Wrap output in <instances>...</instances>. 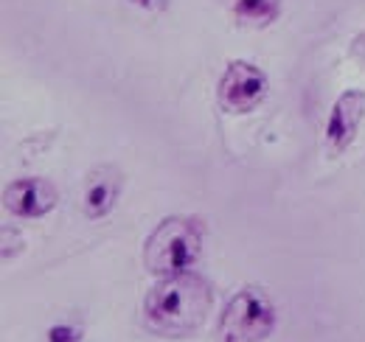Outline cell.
Wrapping results in <instances>:
<instances>
[{"mask_svg": "<svg viewBox=\"0 0 365 342\" xmlns=\"http://www.w3.org/2000/svg\"><path fill=\"white\" fill-rule=\"evenodd\" d=\"M214 306V289L211 284L185 269L178 275H166L160 278L143 300V323L149 331L160 334V337H172L182 340L197 334Z\"/></svg>", "mask_w": 365, "mask_h": 342, "instance_id": "1", "label": "cell"}, {"mask_svg": "<svg viewBox=\"0 0 365 342\" xmlns=\"http://www.w3.org/2000/svg\"><path fill=\"white\" fill-rule=\"evenodd\" d=\"M202 236L200 216H166L143 244V266L163 278L191 269L202 253Z\"/></svg>", "mask_w": 365, "mask_h": 342, "instance_id": "2", "label": "cell"}, {"mask_svg": "<svg viewBox=\"0 0 365 342\" xmlns=\"http://www.w3.org/2000/svg\"><path fill=\"white\" fill-rule=\"evenodd\" d=\"M275 331V306L262 286H242L220 317V342H264Z\"/></svg>", "mask_w": 365, "mask_h": 342, "instance_id": "3", "label": "cell"}, {"mask_svg": "<svg viewBox=\"0 0 365 342\" xmlns=\"http://www.w3.org/2000/svg\"><path fill=\"white\" fill-rule=\"evenodd\" d=\"M217 95H220L222 110H228L233 115H247L264 101L267 76L262 73V68H256L247 59H230L220 79Z\"/></svg>", "mask_w": 365, "mask_h": 342, "instance_id": "4", "label": "cell"}, {"mask_svg": "<svg viewBox=\"0 0 365 342\" xmlns=\"http://www.w3.org/2000/svg\"><path fill=\"white\" fill-rule=\"evenodd\" d=\"M365 118V93L363 90H343L329 113V124H326V149L331 157L343 155L354 138L357 129Z\"/></svg>", "mask_w": 365, "mask_h": 342, "instance_id": "5", "label": "cell"}, {"mask_svg": "<svg viewBox=\"0 0 365 342\" xmlns=\"http://www.w3.org/2000/svg\"><path fill=\"white\" fill-rule=\"evenodd\" d=\"M59 202V191L53 182H48L43 177H23L14 180L6 191H3V205L6 211L14 216H26V219H40L51 214Z\"/></svg>", "mask_w": 365, "mask_h": 342, "instance_id": "6", "label": "cell"}, {"mask_svg": "<svg viewBox=\"0 0 365 342\" xmlns=\"http://www.w3.org/2000/svg\"><path fill=\"white\" fill-rule=\"evenodd\" d=\"M124 188V174L104 163V166H96L85 180V191H82V211L88 219H101L107 216L115 202H118V194Z\"/></svg>", "mask_w": 365, "mask_h": 342, "instance_id": "7", "label": "cell"}, {"mask_svg": "<svg viewBox=\"0 0 365 342\" xmlns=\"http://www.w3.org/2000/svg\"><path fill=\"white\" fill-rule=\"evenodd\" d=\"M230 14L247 26H270L281 14V0H222Z\"/></svg>", "mask_w": 365, "mask_h": 342, "instance_id": "8", "label": "cell"}, {"mask_svg": "<svg viewBox=\"0 0 365 342\" xmlns=\"http://www.w3.org/2000/svg\"><path fill=\"white\" fill-rule=\"evenodd\" d=\"M48 342H79V328H73V326H53L48 331Z\"/></svg>", "mask_w": 365, "mask_h": 342, "instance_id": "9", "label": "cell"}, {"mask_svg": "<svg viewBox=\"0 0 365 342\" xmlns=\"http://www.w3.org/2000/svg\"><path fill=\"white\" fill-rule=\"evenodd\" d=\"M130 3L138 9H146V11H160V9L169 6V0H130Z\"/></svg>", "mask_w": 365, "mask_h": 342, "instance_id": "10", "label": "cell"}]
</instances>
